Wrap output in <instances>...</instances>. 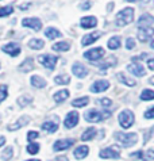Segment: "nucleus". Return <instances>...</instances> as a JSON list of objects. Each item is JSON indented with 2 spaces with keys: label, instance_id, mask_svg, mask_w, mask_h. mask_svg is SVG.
Returning a JSON list of instances; mask_svg holds the SVG:
<instances>
[{
  "label": "nucleus",
  "instance_id": "f257e3e1",
  "mask_svg": "<svg viewBox=\"0 0 154 161\" xmlns=\"http://www.w3.org/2000/svg\"><path fill=\"white\" fill-rule=\"evenodd\" d=\"M134 14H135L134 8H131V7L123 8V10L116 14V25L119 27H123V26L131 23L134 20Z\"/></svg>",
  "mask_w": 154,
  "mask_h": 161
},
{
  "label": "nucleus",
  "instance_id": "f03ea898",
  "mask_svg": "<svg viewBox=\"0 0 154 161\" xmlns=\"http://www.w3.org/2000/svg\"><path fill=\"white\" fill-rule=\"evenodd\" d=\"M110 115H111L110 111H100V110L92 108V110L87 111L84 117H85V120H88V122L96 123V122H100V120H103V119L110 118Z\"/></svg>",
  "mask_w": 154,
  "mask_h": 161
},
{
  "label": "nucleus",
  "instance_id": "7ed1b4c3",
  "mask_svg": "<svg viewBox=\"0 0 154 161\" xmlns=\"http://www.w3.org/2000/svg\"><path fill=\"white\" fill-rule=\"evenodd\" d=\"M115 138L126 147L133 146L137 142V134L135 133H115Z\"/></svg>",
  "mask_w": 154,
  "mask_h": 161
},
{
  "label": "nucleus",
  "instance_id": "20e7f679",
  "mask_svg": "<svg viewBox=\"0 0 154 161\" xmlns=\"http://www.w3.org/2000/svg\"><path fill=\"white\" fill-rule=\"evenodd\" d=\"M119 123L123 129H129L134 123V114L130 110H123L119 114Z\"/></svg>",
  "mask_w": 154,
  "mask_h": 161
},
{
  "label": "nucleus",
  "instance_id": "39448f33",
  "mask_svg": "<svg viewBox=\"0 0 154 161\" xmlns=\"http://www.w3.org/2000/svg\"><path fill=\"white\" fill-rule=\"evenodd\" d=\"M99 156H100L102 158H119L120 157V147L116 145L108 146L106 149L100 150Z\"/></svg>",
  "mask_w": 154,
  "mask_h": 161
},
{
  "label": "nucleus",
  "instance_id": "423d86ee",
  "mask_svg": "<svg viewBox=\"0 0 154 161\" xmlns=\"http://www.w3.org/2000/svg\"><path fill=\"white\" fill-rule=\"evenodd\" d=\"M38 61L45 66V68L54 69V68H56L57 61H58V57L57 56H53V54H43V56H39L38 57Z\"/></svg>",
  "mask_w": 154,
  "mask_h": 161
},
{
  "label": "nucleus",
  "instance_id": "0eeeda50",
  "mask_svg": "<svg viewBox=\"0 0 154 161\" xmlns=\"http://www.w3.org/2000/svg\"><path fill=\"white\" fill-rule=\"evenodd\" d=\"M22 26L23 27H30L34 31H39L42 29V22H41L38 18H25L22 20Z\"/></svg>",
  "mask_w": 154,
  "mask_h": 161
},
{
  "label": "nucleus",
  "instance_id": "6e6552de",
  "mask_svg": "<svg viewBox=\"0 0 154 161\" xmlns=\"http://www.w3.org/2000/svg\"><path fill=\"white\" fill-rule=\"evenodd\" d=\"M2 50L4 53H7V54H10L11 57H16L20 54V45L18 42H10V43L4 45L2 47Z\"/></svg>",
  "mask_w": 154,
  "mask_h": 161
},
{
  "label": "nucleus",
  "instance_id": "1a4fd4ad",
  "mask_svg": "<svg viewBox=\"0 0 154 161\" xmlns=\"http://www.w3.org/2000/svg\"><path fill=\"white\" fill-rule=\"evenodd\" d=\"M103 56H104L103 47H95V49H91V50L84 53V57L89 61H97V60H100Z\"/></svg>",
  "mask_w": 154,
  "mask_h": 161
},
{
  "label": "nucleus",
  "instance_id": "9d476101",
  "mask_svg": "<svg viewBox=\"0 0 154 161\" xmlns=\"http://www.w3.org/2000/svg\"><path fill=\"white\" fill-rule=\"evenodd\" d=\"M72 145H74V140H72V138H64V140H58V141L54 142L53 150H56V152L66 150V149H69Z\"/></svg>",
  "mask_w": 154,
  "mask_h": 161
},
{
  "label": "nucleus",
  "instance_id": "9b49d317",
  "mask_svg": "<svg viewBox=\"0 0 154 161\" xmlns=\"http://www.w3.org/2000/svg\"><path fill=\"white\" fill-rule=\"evenodd\" d=\"M127 70H129L130 73H133L134 76H137V77H142V76L146 75L143 65L139 64V62H134V64H130V65L127 66Z\"/></svg>",
  "mask_w": 154,
  "mask_h": 161
},
{
  "label": "nucleus",
  "instance_id": "f8f14e48",
  "mask_svg": "<svg viewBox=\"0 0 154 161\" xmlns=\"http://www.w3.org/2000/svg\"><path fill=\"white\" fill-rule=\"evenodd\" d=\"M79 117L80 115L76 113V111H70L69 114L66 115V118L64 120V125H65V127L68 129H72V127H74L77 123H79Z\"/></svg>",
  "mask_w": 154,
  "mask_h": 161
},
{
  "label": "nucleus",
  "instance_id": "ddd939ff",
  "mask_svg": "<svg viewBox=\"0 0 154 161\" xmlns=\"http://www.w3.org/2000/svg\"><path fill=\"white\" fill-rule=\"evenodd\" d=\"M99 37H102L100 31H93V33H91V34L84 35L83 39H81V45H83V46H88V45L96 42L99 39Z\"/></svg>",
  "mask_w": 154,
  "mask_h": 161
},
{
  "label": "nucleus",
  "instance_id": "4468645a",
  "mask_svg": "<svg viewBox=\"0 0 154 161\" xmlns=\"http://www.w3.org/2000/svg\"><path fill=\"white\" fill-rule=\"evenodd\" d=\"M110 88V83L107 80H97L91 86V91L92 92H104Z\"/></svg>",
  "mask_w": 154,
  "mask_h": 161
},
{
  "label": "nucleus",
  "instance_id": "2eb2a0df",
  "mask_svg": "<svg viewBox=\"0 0 154 161\" xmlns=\"http://www.w3.org/2000/svg\"><path fill=\"white\" fill-rule=\"evenodd\" d=\"M154 35V29L153 27H145V29H139L138 31V39L141 42H146L149 41Z\"/></svg>",
  "mask_w": 154,
  "mask_h": 161
},
{
  "label": "nucleus",
  "instance_id": "dca6fc26",
  "mask_svg": "<svg viewBox=\"0 0 154 161\" xmlns=\"http://www.w3.org/2000/svg\"><path fill=\"white\" fill-rule=\"evenodd\" d=\"M72 72L74 73L76 77L84 79V77H87V75H88V69L85 68L83 64H80V62H76V64L72 66Z\"/></svg>",
  "mask_w": 154,
  "mask_h": 161
},
{
  "label": "nucleus",
  "instance_id": "f3484780",
  "mask_svg": "<svg viewBox=\"0 0 154 161\" xmlns=\"http://www.w3.org/2000/svg\"><path fill=\"white\" fill-rule=\"evenodd\" d=\"M96 25H97V19L95 16H84L80 20V26L83 29H92L96 27Z\"/></svg>",
  "mask_w": 154,
  "mask_h": 161
},
{
  "label": "nucleus",
  "instance_id": "a211bd4d",
  "mask_svg": "<svg viewBox=\"0 0 154 161\" xmlns=\"http://www.w3.org/2000/svg\"><path fill=\"white\" fill-rule=\"evenodd\" d=\"M29 122H30V118L27 117V115H23V117H20L19 119H16L15 123L10 125V126H8V130H10V131H15V130H18V129L26 126Z\"/></svg>",
  "mask_w": 154,
  "mask_h": 161
},
{
  "label": "nucleus",
  "instance_id": "6ab92c4d",
  "mask_svg": "<svg viewBox=\"0 0 154 161\" xmlns=\"http://www.w3.org/2000/svg\"><path fill=\"white\" fill-rule=\"evenodd\" d=\"M153 23H154V18H153L150 14H143V15H141V18L138 19V26H139L141 29L150 27Z\"/></svg>",
  "mask_w": 154,
  "mask_h": 161
},
{
  "label": "nucleus",
  "instance_id": "aec40b11",
  "mask_svg": "<svg viewBox=\"0 0 154 161\" xmlns=\"http://www.w3.org/2000/svg\"><path fill=\"white\" fill-rule=\"evenodd\" d=\"M88 153H89V147L83 145V146H79L77 149H74V153L73 154H74V157L77 160H83V158L87 157Z\"/></svg>",
  "mask_w": 154,
  "mask_h": 161
},
{
  "label": "nucleus",
  "instance_id": "412c9836",
  "mask_svg": "<svg viewBox=\"0 0 154 161\" xmlns=\"http://www.w3.org/2000/svg\"><path fill=\"white\" fill-rule=\"evenodd\" d=\"M116 77H118V80H119L120 83H123V84H126V86H129V87H134V86H137V81H135L134 79L127 77V76H126L124 73H122V72L116 73Z\"/></svg>",
  "mask_w": 154,
  "mask_h": 161
},
{
  "label": "nucleus",
  "instance_id": "4be33fe9",
  "mask_svg": "<svg viewBox=\"0 0 154 161\" xmlns=\"http://www.w3.org/2000/svg\"><path fill=\"white\" fill-rule=\"evenodd\" d=\"M57 129H58V122L57 120H47V122H45L42 125V130L45 131H47V133H56L57 131Z\"/></svg>",
  "mask_w": 154,
  "mask_h": 161
},
{
  "label": "nucleus",
  "instance_id": "5701e85b",
  "mask_svg": "<svg viewBox=\"0 0 154 161\" xmlns=\"http://www.w3.org/2000/svg\"><path fill=\"white\" fill-rule=\"evenodd\" d=\"M30 81H31V86L35 87V88H43L46 86V80L42 79L41 76H33Z\"/></svg>",
  "mask_w": 154,
  "mask_h": 161
},
{
  "label": "nucleus",
  "instance_id": "b1692460",
  "mask_svg": "<svg viewBox=\"0 0 154 161\" xmlns=\"http://www.w3.org/2000/svg\"><path fill=\"white\" fill-rule=\"evenodd\" d=\"M43 46H45V42L38 38H33V39H30V42H29V47L34 49V50H41Z\"/></svg>",
  "mask_w": 154,
  "mask_h": 161
},
{
  "label": "nucleus",
  "instance_id": "393cba45",
  "mask_svg": "<svg viewBox=\"0 0 154 161\" xmlns=\"http://www.w3.org/2000/svg\"><path fill=\"white\" fill-rule=\"evenodd\" d=\"M69 47H70V43L66 42V41H62V42L53 45V50H56V52H68Z\"/></svg>",
  "mask_w": 154,
  "mask_h": 161
},
{
  "label": "nucleus",
  "instance_id": "a878e982",
  "mask_svg": "<svg viewBox=\"0 0 154 161\" xmlns=\"http://www.w3.org/2000/svg\"><path fill=\"white\" fill-rule=\"evenodd\" d=\"M69 97V91L68 89H62V91H58L56 95H54V100L57 103H62L64 100H66Z\"/></svg>",
  "mask_w": 154,
  "mask_h": 161
},
{
  "label": "nucleus",
  "instance_id": "bb28decb",
  "mask_svg": "<svg viewBox=\"0 0 154 161\" xmlns=\"http://www.w3.org/2000/svg\"><path fill=\"white\" fill-rule=\"evenodd\" d=\"M45 35L49 38V39H56L58 37H61V33L58 31L57 29H54V27H47L46 30H45Z\"/></svg>",
  "mask_w": 154,
  "mask_h": 161
},
{
  "label": "nucleus",
  "instance_id": "cd10ccee",
  "mask_svg": "<svg viewBox=\"0 0 154 161\" xmlns=\"http://www.w3.org/2000/svg\"><path fill=\"white\" fill-rule=\"evenodd\" d=\"M116 65V58L115 57H110L107 61H104L103 64L100 65V69H102V75H106V69L110 68V66H115Z\"/></svg>",
  "mask_w": 154,
  "mask_h": 161
},
{
  "label": "nucleus",
  "instance_id": "c85d7f7f",
  "mask_svg": "<svg viewBox=\"0 0 154 161\" xmlns=\"http://www.w3.org/2000/svg\"><path fill=\"white\" fill-rule=\"evenodd\" d=\"M19 69L22 70V72H25V73H27V72H30V70H31V69H34L33 58H26V60L23 61V64H22V65L19 66Z\"/></svg>",
  "mask_w": 154,
  "mask_h": 161
},
{
  "label": "nucleus",
  "instance_id": "c756f323",
  "mask_svg": "<svg viewBox=\"0 0 154 161\" xmlns=\"http://www.w3.org/2000/svg\"><path fill=\"white\" fill-rule=\"evenodd\" d=\"M95 136H96V129H95V127H89V129H87V130L83 133L81 140H83V141H89V140H92V138H95Z\"/></svg>",
  "mask_w": 154,
  "mask_h": 161
},
{
  "label": "nucleus",
  "instance_id": "7c9ffc66",
  "mask_svg": "<svg viewBox=\"0 0 154 161\" xmlns=\"http://www.w3.org/2000/svg\"><path fill=\"white\" fill-rule=\"evenodd\" d=\"M89 103V97L88 96H83V97H79V99H74L72 102V106L73 107H85Z\"/></svg>",
  "mask_w": 154,
  "mask_h": 161
},
{
  "label": "nucleus",
  "instance_id": "2f4dec72",
  "mask_svg": "<svg viewBox=\"0 0 154 161\" xmlns=\"http://www.w3.org/2000/svg\"><path fill=\"white\" fill-rule=\"evenodd\" d=\"M54 81H56V84H60V86H66V84L70 83V77L68 75H58L54 77Z\"/></svg>",
  "mask_w": 154,
  "mask_h": 161
},
{
  "label": "nucleus",
  "instance_id": "473e14b6",
  "mask_svg": "<svg viewBox=\"0 0 154 161\" xmlns=\"http://www.w3.org/2000/svg\"><path fill=\"white\" fill-rule=\"evenodd\" d=\"M108 47L111 50H116V49L120 47V38L119 37H112L110 41H108Z\"/></svg>",
  "mask_w": 154,
  "mask_h": 161
},
{
  "label": "nucleus",
  "instance_id": "72a5a7b5",
  "mask_svg": "<svg viewBox=\"0 0 154 161\" xmlns=\"http://www.w3.org/2000/svg\"><path fill=\"white\" fill-rule=\"evenodd\" d=\"M141 99L142 100H153L154 99V91H151V89H143Z\"/></svg>",
  "mask_w": 154,
  "mask_h": 161
},
{
  "label": "nucleus",
  "instance_id": "f704fd0d",
  "mask_svg": "<svg viewBox=\"0 0 154 161\" xmlns=\"http://www.w3.org/2000/svg\"><path fill=\"white\" fill-rule=\"evenodd\" d=\"M14 12V8L11 6H4V7H0V18H4V16H8Z\"/></svg>",
  "mask_w": 154,
  "mask_h": 161
},
{
  "label": "nucleus",
  "instance_id": "c9c22d12",
  "mask_svg": "<svg viewBox=\"0 0 154 161\" xmlns=\"http://www.w3.org/2000/svg\"><path fill=\"white\" fill-rule=\"evenodd\" d=\"M12 154H14L12 147H6V149L3 150V153H2V160H4V161L11 160L12 158Z\"/></svg>",
  "mask_w": 154,
  "mask_h": 161
},
{
  "label": "nucleus",
  "instance_id": "e433bc0d",
  "mask_svg": "<svg viewBox=\"0 0 154 161\" xmlns=\"http://www.w3.org/2000/svg\"><path fill=\"white\" fill-rule=\"evenodd\" d=\"M7 95H8V87L6 84H2V86H0V103L6 99Z\"/></svg>",
  "mask_w": 154,
  "mask_h": 161
},
{
  "label": "nucleus",
  "instance_id": "4c0bfd02",
  "mask_svg": "<svg viewBox=\"0 0 154 161\" xmlns=\"http://www.w3.org/2000/svg\"><path fill=\"white\" fill-rule=\"evenodd\" d=\"M27 152H29L30 154H37L39 152V145L38 144H30L27 146Z\"/></svg>",
  "mask_w": 154,
  "mask_h": 161
},
{
  "label": "nucleus",
  "instance_id": "58836bf2",
  "mask_svg": "<svg viewBox=\"0 0 154 161\" xmlns=\"http://www.w3.org/2000/svg\"><path fill=\"white\" fill-rule=\"evenodd\" d=\"M31 100H33V99H31L30 96H20L19 99H18V103H19L22 107H25V106L29 104V103H31Z\"/></svg>",
  "mask_w": 154,
  "mask_h": 161
},
{
  "label": "nucleus",
  "instance_id": "ea45409f",
  "mask_svg": "<svg viewBox=\"0 0 154 161\" xmlns=\"http://www.w3.org/2000/svg\"><path fill=\"white\" fill-rule=\"evenodd\" d=\"M150 160H154V150L149 149L143 153V161H150Z\"/></svg>",
  "mask_w": 154,
  "mask_h": 161
},
{
  "label": "nucleus",
  "instance_id": "a19ab883",
  "mask_svg": "<svg viewBox=\"0 0 154 161\" xmlns=\"http://www.w3.org/2000/svg\"><path fill=\"white\" fill-rule=\"evenodd\" d=\"M97 103H99V104H102L103 107H106V108H108L110 106H112V100L107 99V97H104V99H99Z\"/></svg>",
  "mask_w": 154,
  "mask_h": 161
},
{
  "label": "nucleus",
  "instance_id": "79ce46f5",
  "mask_svg": "<svg viewBox=\"0 0 154 161\" xmlns=\"http://www.w3.org/2000/svg\"><path fill=\"white\" fill-rule=\"evenodd\" d=\"M153 134H154V126L150 129V130H149L146 134H145V136H143V142H145V144H146V142L149 141V140H150V138H151V136H153Z\"/></svg>",
  "mask_w": 154,
  "mask_h": 161
},
{
  "label": "nucleus",
  "instance_id": "37998d69",
  "mask_svg": "<svg viewBox=\"0 0 154 161\" xmlns=\"http://www.w3.org/2000/svg\"><path fill=\"white\" fill-rule=\"evenodd\" d=\"M130 157L138 158V160H142V161H143V152H142V150H138V152H135V153H131Z\"/></svg>",
  "mask_w": 154,
  "mask_h": 161
},
{
  "label": "nucleus",
  "instance_id": "c03bdc74",
  "mask_svg": "<svg viewBox=\"0 0 154 161\" xmlns=\"http://www.w3.org/2000/svg\"><path fill=\"white\" fill-rule=\"evenodd\" d=\"M145 118H146V119H153L154 118V106L145 113Z\"/></svg>",
  "mask_w": 154,
  "mask_h": 161
},
{
  "label": "nucleus",
  "instance_id": "a18cd8bd",
  "mask_svg": "<svg viewBox=\"0 0 154 161\" xmlns=\"http://www.w3.org/2000/svg\"><path fill=\"white\" fill-rule=\"evenodd\" d=\"M126 47H127L129 50H131V49H134V47H135V42H134V39H133V38H129L127 41H126Z\"/></svg>",
  "mask_w": 154,
  "mask_h": 161
},
{
  "label": "nucleus",
  "instance_id": "49530a36",
  "mask_svg": "<svg viewBox=\"0 0 154 161\" xmlns=\"http://www.w3.org/2000/svg\"><path fill=\"white\" fill-rule=\"evenodd\" d=\"M35 138H38V133L37 131H29L27 133V140L29 141H33Z\"/></svg>",
  "mask_w": 154,
  "mask_h": 161
},
{
  "label": "nucleus",
  "instance_id": "de8ad7c7",
  "mask_svg": "<svg viewBox=\"0 0 154 161\" xmlns=\"http://www.w3.org/2000/svg\"><path fill=\"white\" fill-rule=\"evenodd\" d=\"M91 6H92V3H91V2H85V3L81 4L80 7H81V10H89Z\"/></svg>",
  "mask_w": 154,
  "mask_h": 161
},
{
  "label": "nucleus",
  "instance_id": "09e8293b",
  "mask_svg": "<svg viewBox=\"0 0 154 161\" xmlns=\"http://www.w3.org/2000/svg\"><path fill=\"white\" fill-rule=\"evenodd\" d=\"M147 66H149V69L154 70V58H150L147 61Z\"/></svg>",
  "mask_w": 154,
  "mask_h": 161
},
{
  "label": "nucleus",
  "instance_id": "8fccbe9b",
  "mask_svg": "<svg viewBox=\"0 0 154 161\" xmlns=\"http://www.w3.org/2000/svg\"><path fill=\"white\" fill-rule=\"evenodd\" d=\"M53 161H68L66 157H57V158H54Z\"/></svg>",
  "mask_w": 154,
  "mask_h": 161
},
{
  "label": "nucleus",
  "instance_id": "3c124183",
  "mask_svg": "<svg viewBox=\"0 0 154 161\" xmlns=\"http://www.w3.org/2000/svg\"><path fill=\"white\" fill-rule=\"evenodd\" d=\"M27 7H30V3H27V4H23V6H20V10H27Z\"/></svg>",
  "mask_w": 154,
  "mask_h": 161
},
{
  "label": "nucleus",
  "instance_id": "603ef678",
  "mask_svg": "<svg viewBox=\"0 0 154 161\" xmlns=\"http://www.w3.org/2000/svg\"><path fill=\"white\" fill-rule=\"evenodd\" d=\"M4 144H6V138H4V137H0V146H3Z\"/></svg>",
  "mask_w": 154,
  "mask_h": 161
},
{
  "label": "nucleus",
  "instance_id": "864d4df0",
  "mask_svg": "<svg viewBox=\"0 0 154 161\" xmlns=\"http://www.w3.org/2000/svg\"><path fill=\"white\" fill-rule=\"evenodd\" d=\"M114 6H115L114 3H110V4H108V8H107V11H111L112 8H114Z\"/></svg>",
  "mask_w": 154,
  "mask_h": 161
},
{
  "label": "nucleus",
  "instance_id": "5fc2aeb1",
  "mask_svg": "<svg viewBox=\"0 0 154 161\" xmlns=\"http://www.w3.org/2000/svg\"><path fill=\"white\" fill-rule=\"evenodd\" d=\"M150 83H151L153 86H154V76H153V77H150Z\"/></svg>",
  "mask_w": 154,
  "mask_h": 161
},
{
  "label": "nucleus",
  "instance_id": "6e6d98bb",
  "mask_svg": "<svg viewBox=\"0 0 154 161\" xmlns=\"http://www.w3.org/2000/svg\"><path fill=\"white\" fill-rule=\"evenodd\" d=\"M126 2H129V3H133V2H138V0H126Z\"/></svg>",
  "mask_w": 154,
  "mask_h": 161
},
{
  "label": "nucleus",
  "instance_id": "4d7b16f0",
  "mask_svg": "<svg viewBox=\"0 0 154 161\" xmlns=\"http://www.w3.org/2000/svg\"><path fill=\"white\" fill-rule=\"evenodd\" d=\"M150 46H151V47H153V49H154V39H153V42H151V43H150Z\"/></svg>",
  "mask_w": 154,
  "mask_h": 161
},
{
  "label": "nucleus",
  "instance_id": "13d9d810",
  "mask_svg": "<svg viewBox=\"0 0 154 161\" xmlns=\"http://www.w3.org/2000/svg\"><path fill=\"white\" fill-rule=\"evenodd\" d=\"M27 161H39V160H37V158H34V160H27Z\"/></svg>",
  "mask_w": 154,
  "mask_h": 161
}]
</instances>
